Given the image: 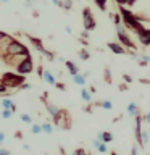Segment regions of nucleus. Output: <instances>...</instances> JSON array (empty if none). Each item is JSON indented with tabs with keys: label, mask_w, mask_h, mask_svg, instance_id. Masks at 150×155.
I'll return each instance as SVG.
<instances>
[{
	"label": "nucleus",
	"mask_w": 150,
	"mask_h": 155,
	"mask_svg": "<svg viewBox=\"0 0 150 155\" xmlns=\"http://www.w3.org/2000/svg\"><path fill=\"white\" fill-rule=\"evenodd\" d=\"M5 45L2 47V57L7 65H15L16 66L19 61L23 60L24 57L29 55V48L24 45V44H21L19 41H16V39H10L8 42H3Z\"/></svg>",
	"instance_id": "nucleus-1"
},
{
	"label": "nucleus",
	"mask_w": 150,
	"mask_h": 155,
	"mask_svg": "<svg viewBox=\"0 0 150 155\" xmlns=\"http://www.w3.org/2000/svg\"><path fill=\"white\" fill-rule=\"evenodd\" d=\"M119 15H121V18H123V23L126 24V28H129L131 31L137 32L142 28H145L144 24H142V21H140L142 18H139L137 15L132 13L131 10L124 8V5H119Z\"/></svg>",
	"instance_id": "nucleus-2"
},
{
	"label": "nucleus",
	"mask_w": 150,
	"mask_h": 155,
	"mask_svg": "<svg viewBox=\"0 0 150 155\" xmlns=\"http://www.w3.org/2000/svg\"><path fill=\"white\" fill-rule=\"evenodd\" d=\"M0 81L8 89H13V87H21V84L26 81V78H24V74H19V73H5Z\"/></svg>",
	"instance_id": "nucleus-3"
},
{
	"label": "nucleus",
	"mask_w": 150,
	"mask_h": 155,
	"mask_svg": "<svg viewBox=\"0 0 150 155\" xmlns=\"http://www.w3.org/2000/svg\"><path fill=\"white\" fill-rule=\"evenodd\" d=\"M115 26H116V36H118L119 42L123 44L124 47H128L129 50H135V44L131 41V37H129V34L126 32V29L121 26V24H115Z\"/></svg>",
	"instance_id": "nucleus-4"
},
{
	"label": "nucleus",
	"mask_w": 150,
	"mask_h": 155,
	"mask_svg": "<svg viewBox=\"0 0 150 155\" xmlns=\"http://www.w3.org/2000/svg\"><path fill=\"white\" fill-rule=\"evenodd\" d=\"M32 70H34V61H32L31 55L24 57L23 60L19 61L16 66H15V71L19 73V74H24V76L29 74V73H32Z\"/></svg>",
	"instance_id": "nucleus-5"
},
{
	"label": "nucleus",
	"mask_w": 150,
	"mask_h": 155,
	"mask_svg": "<svg viewBox=\"0 0 150 155\" xmlns=\"http://www.w3.org/2000/svg\"><path fill=\"white\" fill-rule=\"evenodd\" d=\"M82 24H84V29L86 31H94L97 23L94 19V15H92L90 8H84L82 10Z\"/></svg>",
	"instance_id": "nucleus-6"
},
{
	"label": "nucleus",
	"mask_w": 150,
	"mask_h": 155,
	"mask_svg": "<svg viewBox=\"0 0 150 155\" xmlns=\"http://www.w3.org/2000/svg\"><path fill=\"white\" fill-rule=\"evenodd\" d=\"M29 41H31V44L34 45V48H36L37 52H41L44 57L47 58V60H53L55 58V55L50 52V50H47L45 47H44V44H42V41L41 39H37V37H32V36H29Z\"/></svg>",
	"instance_id": "nucleus-7"
},
{
	"label": "nucleus",
	"mask_w": 150,
	"mask_h": 155,
	"mask_svg": "<svg viewBox=\"0 0 150 155\" xmlns=\"http://www.w3.org/2000/svg\"><path fill=\"white\" fill-rule=\"evenodd\" d=\"M135 34H137V39H139V42L142 44V45H145V47L150 45V29L148 28H142Z\"/></svg>",
	"instance_id": "nucleus-8"
},
{
	"label": "nucleus",
	"mask_w": 150,
	"mask_h": 155,
	"mask_svg": "<svg viewBox=\"0 0 150 155\" xmlns=\"http://www.w3.org/2000/svg\"><path fill=\"white\" fill-rule=\"evenodd\" d=\"M108 48L113 53H116V55H124V53H128L123 44H118V42H108Z\"/></svg>",
	"instance_id": "nucleus-9"
},
{
	"label": "nucleus",
	"mask_w": 150,
	"mask_h": 155,
	"mask_svg": "<svg viewBox=\"0 0 150 155\" xmlns=\"http://www.w3.org/2000/svg\"><path fill=\"white\" fill-rule=\"evenodd\" d=\"M41 78L47 82V84H50V86H55V84H57V79H55V76H53V73L48 71V70H44Z\"/></svg>",
	"instance_id": "nucleus-10"
},
{
	"label": "nucleus",
	"mask_w": 150,
	"mask_h": 155,
	"mask_svg": "<svg viewBox=\"0 0 150 155\" xmlns=\"http://www.w3.org/2000/svg\"><path fill=\"white\" fill-rule=\"evenodd\" d=\"M45 108H47V111H48V115L52 116H57L58 113H60V108L55 105V104H52V102H45Z\"/></svg>",
	"instance_id": "nucleus-11"
},
{
	"label": "nucleus",
	"mask_w": 150,
	"mask_h": 155,
	"mask_svg": "<svg viewBox=\"0 0 150 155\" xmlns=\"http://www.w3.org/2000/svg\"><path fill=\"white\" fill-rule=\"evenodd\" d=\"M126 113H128L129 116H132V118H135V115H139V107H137V104H135V102H131V104H128Z\"/></svg>",
	"instance_id": "nucleus-12"
},
{
	"label": "nucleus",
	"mask_w": 150,
	"mask_h": 155,
	"mask_svg": "<svg viewBox=\"0 0 150 155\" xmlns=\"http://www.w3.org/2000/svg\"><path fill=\"white\" fill-rule=\"evenodd\" d=\"M86 76L87 74H79V73H76V74H73V82L77 86H84L86 84Z\"/></svg>",
	"instance_id": "nucleus-13"
},
{
	"label": "nucleus",
	"mask_w": 150,
	"mask_h": 155,
	"mask_svg": "<svg viewBox=\"0 0 150 155\" xmlns=\"http://www.w3.org/2000/svg\"><path fill=\"white\" fill-rule=\"evenodd\" d=\"M65 66H66V70L70 71V74H76V73H79V68H77V65L74 61H65Z\"/></svg>",
	"instance_id": "nucleus-14"
},
{
	"label": "nucleus",
	"mask_w": 150,
	"mask_h": 155,
	"mask_svg": "<svg viewBox=\"0 0 150 155\" xmlns=\"http://www.w3.org/2000/svg\"><path fill=\"white\" fill-rule=\"evenodd\" d=\"M150 140V133L148 129H142V134H140V147H145Z\"/></svg>",
	"instance_id": "nucleus-15"
},
{
	"label": "nucleus",
	"mask_w": 150,
	"mask_h": 155,
	"mask_svg": "<svg viewBox=\"0 0 150 155\" xmlns=\"http://www.w3.org/2000/svg\"><path fill=\"white\" fill-rule=\"evenodd\" d=\"M81 97H82V100H84V102H92V92L89 89H86V87H82Z\"/></svg>",
	"instance_id": "nucleus-16"
},
{
	"label": "nucleus",
	"mask_w": 150,
	"mask_h": 155,
	"mask_svg": "<svg viewBox=\"0 0 150 155\" xmlns=\"http://www.w3.org/2000/svg\"><path fill=\"white\" fill-rule=\"evenodd\" d=\"M0 104H2L3 108H11L13 111H16V107H15V104H13L10 99H2V102H0Z\"/></svg>",
	"instance_id": "nucleus-17"
},
{
	"label": "nucleus",
	"mask_w": 150,
	"mask_h": 155,
	"mask_svg": "<svg viewBox=\"0 0 150 155\" xmlns=\"http://www.w3.org/2000/svg\"><path fill=\"white\" fill-rule=\"evenodd\" d=\"M95 105H97V107H100V108H105V110H111V108H113V104H111L110 100H102V102H97Z\"/></svg>",
	"instance_id": "nucleus-18"
},
{
	"label": "nucleus",
	"mask_w": 150,
	"mask_h": 155,
	"mask_svg": "<svg viewBox=\"0 0 150 155\" xmlns=\"http://www.w3.org/2000/svg\"><path fill=\"white\" fill-rule=\"evenodd\" d=\"M13 113H15V111H13L11 108H3V111H2V118H3V120H10Z\"/></svg>",
	"instance_id": "nucleus-19"
},
{
	"label": "nucleus",
	"mask_w": 150,
	"mask_h": 155,
	"mask_svg": "<svg viewBox=\"0 0 150 155\" xmlns=\"http://www.w3.org/2000/svg\"><path fill=\"white\" fill-rule=\"evenodd\" d=\"M42 133L52 134V133H53V126H52L50 123H44V124H42Z\"/></svg>",
	"instance_id": "nucleus-20"
},
{
	"label": "nucleus",
	"mask_w": 150,
	"mask_h": 155,
	"mask_svg": "<svg viewBox=\"0 0 150 155\" xmlns=\"http://www.w3.org/2000/svg\"><path fill=\"white\" fill-rule=\"evenodd\" d=\"M102 140H103V142H106V144H108V142H111V140H113V134H111V133H108V131H105V133H103V136H102Z\"/></svg>",
	"instance_id": "nucleus-21"
},
{
	"label": "nucleus",
	"mask_w": 150,
	"mask_h": 155,
	"mask_svg": "<svg viewBox=\"0 0 150 155\" xmlns=\"http://www.w3.org/2000/svg\"><path fill=\"white\" fill-rule=\"evenodd\" d=\"M77 55H79L81 60H89V58H90V53L87 52L86 48H82V50H79V53H77Z\"/></svg>",
	"instance_id": "nucleus-22"
},
{
	"label": "nucleus",
	"mask_w": 150,
	"mask_h": 155,
	"mask_svg": "<svg viewBox=\"0 0 150 155\" xmlns=\"http://www.w3.org/2000/svg\"><path fill=\"white\" fill-rule=\"evenodd\" d=\"M31 133L32 134H41L42 133V124H32L31 126Z\"/></svg>",
	"instance_id": "nucleus-23"
},
{
	"label": "nucleus",
	"mask_w": 150,
	"mask_h": 155,
	"mask_svg": "<svg viewBox=\"0 0 150 155\" xmlns=\"http://www.w3.org/2000/svg\"><path fill=\"white\" fill-rule=\"evenodd\" d=\"M94 2L100 10H106V2H108V0H94Z\"/></svg>",
	"instance_id": "nucleus-24"
},
{
	"label": "nucleus",
	"mask_w": 150,
	"mask_h": 155,
	"mask_svg": "<svg viewBox=\"0 0 150 155\" xmlns=\"http://www.w3.org/2000/svg\"><path fill=\"white\" fill-rule=\"evenodd\" d=\"M118 5H129V7H132V5L135 3V0H115Z\"/></svg>",
	"instance_id": "nucleus-25"
},
{
	"label": "nucleus",
	"mask_w": 150,
	"mask_h": 155,
	"mask_svg": "<svg viewBox=\"0 0 150 155\" xmlns=\"http://www.w3.org/2000/svg\"><path fill=\"white\" fill-rule=\"evenodd\" d=\"M19 118H21V121L23 123H28V124H32V118L29 115H26V113H23L21 116H19Z\"/></svg>",
	"instance_id": "nucleus-26"
},
{
	"label": "nucleus",
	"mask_w": 150,
	"mask_h": 155,
	"mask_svg": "<svg viewBox=\"0 0 150 155\" xmlns=\"http://www.w3.org/2000/svg\"><path fill=\"white\" fill-rule=\"evenodd\" d=\"M60 7H63V8H65V10H71V7H73V3H71V0H61Z\"/></svg>",
	"instance_id": "nucleus-27"
},
{
	"label": "nucleus",
	"mask_w": 150,
	"mask_h": 155,
	"mask_svg": "<svg viewBox=\"0 0 150 155\" xmlns=\"http://www.w3.org/2000/svg\"><path fill=\"white\" fill-rule=\"evenodd\" d=\"M97 150H99L100 153H105L106 150H108V147H106V142H103V140H102V142L99 144V147H97Z\"/></svg>",
	"instance_id": "nucleus-28"
},
{
	"label": "nucleus",
	"mask_w": 150,
	"mask_h": 155,
	"mask_svg": "<svg viewBox=\"0 0 150 155\" xmlns=\"http://www.w3.org/2000/svg\"><path fill=\"white\" fill-rule=\"evenodd\" d=\"M7 91H8V87L0 81V95H7Z\"/></svg>",
	"instance_id": "nucleus-29"
},
{
	"label": "nucleus",
	"mask_w": 150,
	"mask_h": 155,
	"mask_svg": "<svg viewBox=\"0 0 150 155\" xmlns=\"http://www.w3.org/2000/svg\"><path fill=\"white\" fill-rule=\"evenodd\" d=\"M105 82H111V73H110V70L108 68H105Z\"/></svg>",
	"instance_id": "nucleus-30"
},
{
	"label": "nucleus",
	"mask_w": 150,
	"mask_h": 155,
	"mask_svg": "<svg viewBox=\"0 0 150 155\" xmlns=\"http://www.w3.org/2000/svg\"><path fill=\"white\" fill-rule=\"evenodd\" d=\"M111 18H113L115 24H121V15H119V13H115V15H113V16H111Z\"/></svg>",
	"instance_id": "nucleus-31"
},
{
	"label": "nucleus",
	"mask_w": 150,
	"mask_h": 155,
	"mask_svg": "<svg viewBox=\"0 0 150 155\" xmlns=\"http://www.w3.org/2000/svg\"><path fill=\"white\" fill-rule=\"evenodd\" d=\"M131 153H132V155H137V153H139V145H137V144L132 145V149H131Z\"/></svg>",
	"instance_id": "nucleus-32"
},
{
	"label": "nucleus",
	"mask_w": 150,
	"mask_h": 155,
	"mask_svg": "<svg viewBox=\"0 0 150 155\" xmlns=\"http://www.w3.org/2000/svg\"><path fill=\"white\" fill-rule=\"evenodd\" d=\"M31 87H32V86L29 84V82H26V81H24L23 84H21V89H23V91H28V89H31Z\"/></svg>",
	"instance_id": "nucleus-33"
},
{
	"label": "nucleus",
	"mask_w": 150,
	"mask_h": 155,
	"mask_svg": "<svg viewBox=\"0 0 150 155\" xmlns=\"http://www.w3.org/2000/svg\"><path fill=\"white\" fill-rule=\"evenodd\" d=\"M123 81H124V82H128V84H129V82H132V78H131L129 74H123Z\"/></svg>",
	"instance_id": "nucleus-34"
},
{
	"label": "nucleus",
	"mask_w": 150,
	"mask_h": 155,
	"mask_svg": "<svg viewBox=\"0 0 150 155\" xmlns=\"http://www.w3.org/2000/svg\"><path fill=\"white\" fill-rule=\"evenodd\" d=\"M142 121H145L147 124H150V111H148V113L145 115V116H142Z\"/></svg>",
	"instance_id": "nucleus-35"
},
{
	"label": "nucleus",
	"mask_w": 150,
	"mask_h": 155,
	"mask_svg": "<svg viewBox=\"0 0 150 155\" xmlns=\"http://www.w3.org/2000/svg\"><path fill=\"white\" fill-rule=\"evenodd\" d=\"M102 142V140L100 139H94V140H92V145H94V149H97V147H99V144Z\"/></svg>",
	"instance_id": "nucleus-36"
},
{
	"label": "nucleus",
	"mask_w": 150,
	"mask_h": 155,
	"mask_svg": "<svg viewBox=\"0 0 150 155\" xmlns=\"http://www.w3.org/2000/svg\"><path fill=\"white\" fill-rule=\"evenodd\" d=\"M0 155H10V150H7V149H2V147H0Z\"/></svg>",
	"instance_id": "nucleus-37"
},
{
	"label": "nucleus",
	"mask_w": 150,
	"mask_h": 155,
	"mask_svg": "<svg viewBox=\"0 0 150 155\" xmlns=\"http://www.w3.org/2000/svg\"><path fill=\"white\" fill-rule=\"evenodd\" d=\"M3 142H5V134L0 133V144H3Z\"/></svg>",
	"instance_id": "nucleus-38"
},
{
	"label": "nucleus",
	"mask_w": 150,
	"mask_h": 155,
	"mask_svg": "<svg viewBox=\"0 0 150 155\" xmlns=\"http://www.w3.org/2000/svg\"><path fill=\"white\" fill-rule=\"evenodd\" d=\"M57 87H58V89H65V84H61V82H57V84H55Z\"/></svg>",
	"instance_id": "nucleus-39"
},
{
	"label": "nucleus",
	"mask_w": 150,
	"mask_h": 155,
	"mask_svg": "<svg viewBox=\"0 0 150 155\" xmlns=\"http://www.w3.org/2000/svg\"><path fill=\"white\" fill-rule=\"evenodd\" d=\"M74 153H76V155H81V153H86V152H84V150H82V149H77Z\"/></svg>",
	"instance_id": "nucleus-40"
},
{
	"label": "nucleus",
	"mask_w": 150,
	"mask_h": 155,
	"mask_svg": "<svg viewBox=\"0 0 150 155\" xmlns=\"http://www.w3.org/2000/svg\"><path fill=\"white\" fill-rule=\"evenodd\" d=\"M52 3H53V5H58V7H60V3H61V0H52Z\"/></svg>",
	"instance_id": "nucleus-41"
},
{
	"label": "nucleus",
	"mask_w": 150,
	"mask_h": 155,
	"mask_svg": "<svg viewBox=\"0 0 150 155\" xmlns=\"http://www.w3.org/2000/svg\"><path fill=\"white\" fill-rule=\"evenodd\" d=\"M126 89H128V86H126V84H121L119 86V91H126Z\"/></svg>",
	"instance_id": "nucleus-42"
},
{
	"label": "nucleus",
	"mask_w": 150,
	"mask_h": 155,
	"mask_svg": "<svg viewBox=\"0 0 150 155\" xmlns=\"http://www.w3.org/2000/svg\"><path fill=\"white\" fill-rule=\"evenodd\" d=\"M0 2H2V3H7V2H10V0H0Z\"/></svg>",
	"instance_id": "nucleus-43"
},
{
	"label": "nucleus",
	"mask_w": 150,
	"mask_h": 155,
	"mask_svg": "<svg viewBox=\"0 0 150 155\" xmlns=\"http://www.w3.org/2000/svg\"><path fill=\"white\" fill-rule=\"evenodd\" d=\"M26 2H29V0H26Z\"/></svg>",
	"instance_id": "nucleus-44"
}]
</instances>
